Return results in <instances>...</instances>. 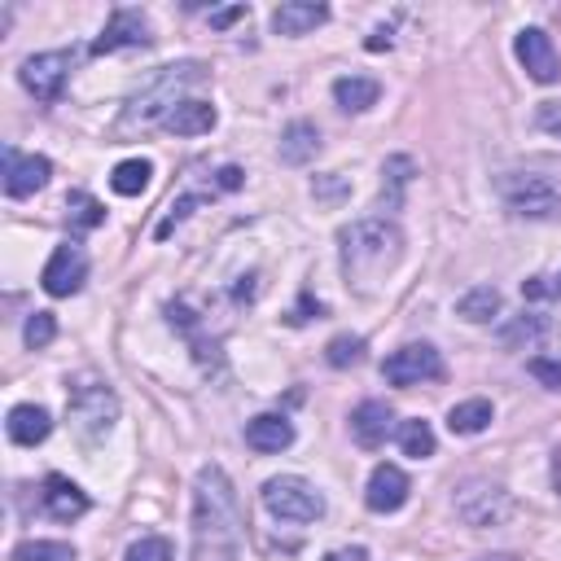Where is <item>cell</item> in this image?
<instances>
[{
	"mask_svg": "<svg viewBox=\"0 0 561 561\" xmlns=\"http://www.w3.org/2000/svg\"><path fill=\"white\" fill-rule=\"evenodd\" d=\"M324 18H329V10L316 5V0H285V5H277V14H272V31L277 36H307Z\"/></svg>",
	"mask_w": 561,
	"mask_h": 561,
	"instance_id": "cell-16",
	"label": "cell"
},
{
	"mask_svg": "<svg viewBox=\"0 0 561 561\" xmlns=\"http://www.w3.org/2000/svg\"><path fill=\"white\" fill-rule=\"evenodd\" d=\"M324 561H365V548H352V552H329Z\"/></svg>",
	"mask_w": 561,
	"mask_h": 561,
	"instance_id": "cell-41",
	"label": "cell"
},
{
	"mask_svg": "<svg viewBox=\"0 0 561 561\" xmlns=\"http://www.w3.org/2000/svg\"><path fill=\"white\" fill-rule=\"evenodd\" d=\"M391 421H395V412H391L382 399H365V404L352 412V434H356L360 447H382L386 434H391Z\"/></svg>",
	"mask_w": 561,
	"mask_h": 561,
	"instance_id": "cell-17",
	"label": "cell"
},
{
	"mask_svg": "<svg viewBox=\"0 0 561 561\" xmlns=\"http://www.w3.org/2000/svg\"><path fill=\"white\" fill-rule=\"evenodd\" d=\"M150 40H154V31H150V18L141 10H115L105 23V31L92 40V58L119 53V49H145Z\"/></svg>",
	"mask_w": 561,
	"mask_h": 561,
	"instance_id": "cell-10",
	"label": "cell"
},
{
	"mask_svg": "<svg viewBox=\"0 0 561 561\" xmlns=\"http://www.w3.org/2000/svg\"><path fill=\"white\" fill-rule=\"evenodd\" d=\"M246 443L255 447V452H285V447L294 443V425L277 412H264V417L246 421Z\"/></svg>",
	"mask_w": 561,
	"mask_h": 561,
	"instance_id": "cell-18",
	"label": "cell"
},
{
	"mask_svg": "<svg viewBox=\"0 0 561 561\" xmlns=\"http://www.w3.org/2000/svg\"><path fill=\"white\" fill-rule=\"evenodd\" d=\"M5 430H10V438H14V443L36 447V443H44V438H49L53 417H49L44 408H36V404H18V408L10 412V421H5Z\"/></svg>",
	"mask_w": 561,
	"mask_h": 561,
	"instance_id": "cell-21",
	"label": "cell"
},
{
	"mask_svg": "<svg viewBox=\"0 0 561 561\" xmlns=\"http://www.w3.org/2000/svg\"><path fill=\"white\" fill-rule=\"evenodd\" d=\"M53 333H58L53 311H36V316L27 320V329H23V339H27V347H31V352H40V347H49V343H53Z\"/></svg>",
	"mask_w": 561,
	"mask_h": 561,
	"instance_id": "cell-31",
	"label": "cell"
},
{
	"mask_svg": "<svg viewBox=\"0 0 561 561\" xmlns=\"http://www.w3.org/2000/svg\"><path fill=\"white\" fill-rule=\"evenodd\" d=\"M128 561H176V552H171V544L163 535H145V539H137L128 548Z\"/></svg>",
	"mask_w": 561,
	"mask_h": 561,
	"instance_id": "cell-32",
	"label": "cell"
},
{
	"mask_svg": "<svg viewBox=\"0 0 561 561\" xmlns=\"http://www.w3.org/2000/svg\"><path fill=\"white\" fill-rule=\"evenodd\" d=\"M40 500H44V513L58 518V522H75V518L88 513V496H84L71 479H62V474H49V479H44Z\"/></svg>",
	"mask_w": 561,
	"mask_h": 561,
	"instance_id": "cell-15",
	"label": "cell"
},
{
	"mask_svg": "<svg viewBox=\"0 0 561 561\" xmlns=\"http://www.w3.org/2000/svg\"><path fill=\"white\" fill-rule=\"evenodd\" d=\"M452 509H457V518L466 526L487 531V526H505L513 518V496L492 479H466L452 492Z\"/></svg>",
	"mask_w": 561,
	"mask_h": 561,
	"instance_id": "cell-5",
	"label": "cell"
},
{
	"mask_svg": "<svg viewBox=\"0 0 561 561\" xmlns=\"http://www.w3.org/2000/svg\"><path fill=\"white\" fill-rule=\"evenodd\" d=\"M14 561H79V552L62 539H23L14 548Z\"/></svg>",
	"mask_w": 561,
	"mask_h": 561,
	"instance_id": "cell-28",
	"label": "cell"
},
{
	"mask_svg": "<svg viewBox=\"0 0 561 561\" xmlns=\"http://www.w3.org/2000/svg\"><path fill=\"white\" fill-rule=\"evenodd\" d=\"M238 184H242V171L238 167H224L219 171V189H238Z\"/></svg>",
	"mask_w": 561,
	"mask_h": 561,
	"instance_id": "cell-39",
	"label": "cell"
},
{
	"mask_svg": "<svg viewBox=\"0 0 561 561\" xmlns=\"http://www.w3.org/2000/svg\"><path fill=\"white\" fill-rule=\"evenodd\" d=\"M163 128L171 137H202V132L215 128V105L211 101H180L171 115L163 119Z\"/></svg>",
	"mask_w": 561,
	"mask_h": 561,
	"instance_id": "cell-19",
	"label": "cell"
},
{
	"mask_svg": "<svg viewBox=\"0 0 561 561\" xmlns=\"http://www.w3.org/2000/svg\"><path fill=\"white\" fill-rule=\"evenodd\" d=\"M197 202H202V197H193V193H189V197H180V202H171V211H167V219H163L158 229H154V238H158V242H167V238L180 229V224L189 219V211H193Z\"/></svg>",
	"mask_w": 561,
	"mask_h": 561,
	"instance_id": "cell-33",
	"label": "cell"
},
{
	"mask_svg": "<svg viewBox=\"0 0 561 561\" xmlns=\"http://www.w3.org/2000/svg\"><path fill=\"white\" fill-rule=\"evenodd\" d=\"M526 373H531L539 386L561 391V360H552V356H535V360H526Z\"/></svg>",
	"mask_w": 561,
	"mask_h": 561,
	"instance_id": "cell-34",
	"label": "cell"
},
{
	"mask_svg": "<svg viewBox=\"0 0 561 561\" xmlns=\"http://www.w3.org/2000/svg\"><path fill=\"white\" fill-rule=\"evenodd\" d=\"M535 124H539V132H548V137L561 141V101H544L535 110Z\"/></svg>",
	"mask_w": 561,
	"mask_h": 561,
	"instance_id": "cell-36",
	"label": "cell"
},
{
	"mask_svg": "<svg viewBox=\"0 0 561 561\" xmlns=\"http://www.w3.org/2000/svg\"><path fill=\"white\" fill-rule=\"evenodd\" d=\"M492 404L487 399H466V404H457L452 412H447V430L452 434H483L487 425H492Z\"/></svg>",
	"mask_w": 561,
	"mask_h": 561,
	"instance_id": "cell-25",
	"label": "cell"
},
{
	"mask_svg": "<svg viewBox=\"0 0 561 561\" xmlns=\"http://www.w3.org/2000/svg\"><path fill=\"white\" fill-rule=\"evenodd\" d=\"M324 360H329L333 369H352V365H360V360H365V339H356V333H339V339L324 347Z\"/></svg>",
	"mask_w": 561,
	"mask_h": 561,
	"instance_id": "cell-29",
	"label": "cell"
},
{
	"mask_svg": "<svg viewBox=\"0 0 561 561\" xmlns=\"http://www.w3.org/2000/svg\"><path fill=\"white\" fill-rule=\"evenodd\" d=\"M206 79L202 62H176V66H158L124 105V128H150L163 124L171 110L184 101L189 88H197Z\"/></svg>",
	"mask_w": 561,
	"mask_h": 561,
	"instance_id": "cell-4",
	"label": "cell"
},
{
	"mask_svg": "<svg viewBox=\"0 0 561 561\" xmlns=\"http://www.w3.org/2000/svg\"><path fill=\"white\" fill-rule=\"evenodd\" d=\"M457 316H466L470 324H487L500 316V290L496 285H474L470 294L457 298Z\"/></svg>",
	"mask_w": 561,
	"mask_h": 561,
	"instance_id": "cell-23",
	"label": "cell"
},
{
	"mask_svg": "<svg viewBox=\"0 0 561 561\" xmlns=\"http://www.w3.org/2000/svg\"><path fill=\"white\" fill-rule=\"evenodd\" d=\"M242 544V500L219 466H202L193 483V548L197 561H233Z\"/></svg>",
	"mask_w": 561,
	"mask_h": 561,
	"instance_id": "cell-1",
	"label": "cell"
},
{
	"mask_svg": "<svg viewBox=\"0 0 561 561\" xmlns=\"http://www.w3.org/2000/svg\"><path fill=\"white\" fill-rule=\"evenodd\" d=\"M408 492H412V483H408V474H404L399 466H378V470L369 474L365 505H369L373 513H395V509H404Z\"/></svg>",
	"mask_w": 561,
	"mask_h": 561,
	"instance_id": "cell-14",
	"label": "cell"
},
{
	"mask_svg": "<svg viewBox=\"0 0 561 561\" xmlns=\"http://www.w3.org/2000/svg\"><path fill=\"white\" fill-rule=\"evenodd\" d=\"M552 487H557V496H561V447L552 452Z\"/></svg>",
	"mask_w": 561,
	"mask_h": 561,
	"instance_id": "cell-42",
	"label": "cell"
},
{
	"mask_svg": "<svg viewBox=\"0 0 561 561\" xmlns=\"http://www.w3.org/2000/svg\"><path fill=\"white\" fill-rule=\"evenodd\" d=\"M513 53H518L522 71H526L535 84H557V79H561V58H557V49H552V36H548V31H539V27L518 31Z\"/></svg>",
	"mask_w": 561,
	"mask_h": 561,
	"instance_id": "cell-12",
	"label": "cell"
},
{
	"mask_svg": "<svg viewBox=\"0 0 561 561\" xmlns=\"http://www.w3.org/2000/svg\"><path fill=\"white\" fill-rule=\"evenodd\" d=\"M150 176H154V167L145 158H124L115 171H110V189H115L119 197H137V193L150 189Z\"/></svg>",
	"mask_w": 561,
	"mask_h": 561,
	"instance_id": "cell-24",
	"label": "cell"
},
{
	"mask_svg": "<svg viewBox=\"0 0 561 561\" xmlns=\"http://www.w3.org/2000/svg\"><path fill=\"white\" fill-rule=\"evenodd\" d=\"M53 176V163L44 154H18L14 145H5V193L10 197H27L36 189H44Z\"/></svg>",
	"mask_w": 561,
	"mask_h": 561,
	"instance_id": "cell-13",
	"label": "cell"
},
{
	"mask_svg": "<svg viewBox=\"0 0 561 561\" xmlns=\"http://www.w3.org/2000/svg\"><path fill=\"white\" fill-rule=\"evenodd\" d=\"M246 14H251L246 5H233V10H215V14H211V27H219V31H224V27H233V23H238V18H246Z\"/></svg>",
	"mask_w": 561,
	"mask_h": 561,
	"instance_id": "cell-38",
	"label": "cell"
},
{
	"mask_svg": "<svg viewBox=\"0 0 561 561\" xmlns=\"http://www.w3.org/2000/svg\"><path fill=\"white\" fill-rule=\"evenodd\" d=\"M378 97H382V84L369 79V75H343L339 84H333V101H339L343 110H352V115L378 105Z\"/></svg>",
	"mask_w": 561,
	"mask_h": 561,
	"instance_id": "cell-22",
	"label": "cell"
},
{
	"mask_svg": "<svg viewBox=\"0 0 561 561\" xmlns=\"http://www.w3.org/2000/svg\"><path fill=\"white\" fill-rule=\"evenodd\" d=\"M557 294H561V277H531V281H522V298H531V303L557 298Z\"/></svg>",
	"mask_w": 561,
	"mask_h": 561,
	"instance_id": "cell-35",
	"label": "cell"
},
{
	"mask_svg": "<svg viewBox=\"0 0 561 561\" xmlns=\"http://www.w3.org/2000/svg\"><path fill=\"white\" fill-rule=\"evenodd\" d=\"M382 176H386V180H382V206H386V211H399L404 189H408V180H412V158H404V154L386 158Z\"/></svg>",
	"mask_w": 561,
	"mask_h": 561,
	"instance_id": "cell-26",
	"label": "cell"
},
{
	"mask_svg": "<svg viewBox=\"0 0 561 561\" xmlns=\"http://www.w3.org/2000/svg\"><path fill=\"white\" fill-rule=\"evenodd\" d=\"M75 49H58V53H36V58H27L23 62V71H18V79H23V88L36 97V101H58L62 97V88H66V79H71V71H75Z\"/></svg>",
	"mask_w": 561,
	"mask_h": 561,
	"instance_id": "cell-8",
	"label": "cell"
},
{
	"mask_svg": "<svg viewBox=\"0 0 561 561\" xmlns=\"http://www.w3.org/2000/svg\"><path fill=\"white\" fill-rule=\"evenodd\" d=\"M66 211H71V219L79 224V229H97V224L105 219V206H101L92 193H84V189L66 193Z\"/></svg>",
	"mask_w": 561,
	"mask_h": 561,
	"instance_id": "cell-30",
	"label": "cell"
},
{
	"mask_svg": "<svg viewBox=\"0 0 561 561\" xmlns=\"http://www.w3.org/2000/svg\"><path fill=\"white\" fill-rule=\"evenodd\" d=\"M399 447H404V457H412V461L434 457V430H430V421H421V417L404 421L399 425Z\"/></svg>",
	"mask_w": 561,
	"mask_h": 561,
	"instance_id": "cell-27",
	"label": "cell"
},
{
	"mask_svg": "<svg viewBox=\"0 0 561 561\" xmlns=\"http://www.w3.org/2000/svg\"><path fill=\"white\" fill-rule=\"evenodd\" d=\"M369 49H373V53H382V49H391V31H386V27H378V31L369 36Z\"/></svg>",
	"mask_w": 561,
	"mask_h": 561,
	"instance_id": "cell-40",
	"label": "cell"
},
{
	"mask_svg": "<svg viewBox=\"0 0 561 561\" xmlns=\"http://www.w3.org/2000/svg\"><path fill=\"white\" fill-rule=\"evenodd\" d=\"M71 417H75L84 438H101V434H110V425L119 421V399L101 382H79L71 391Z\"/></svg>",
	"mask_w": 561,
	"mask_h": 561,
	"instance_id": "cell-7",
	"label": "cell"
},
{
	"mask_svg": "<svg viewBox=\"0 0 561 561\" xmlns=\"http://www.w3.org/2000/svg\"><path fill=\"white\" fill-rule=\"evenodd\" d=\"M264 509L281 522H316V518H324V496L307 479L281 474V479L264 483Z\"/></svg>",
	"mask_w": 561,
	"mask_h": 561,
	"instance_id": "cell-6",
	"label": "cell"
},
{
	"mask_svg": "<svg viewBox=\"0 0 561 561\" xmlns=\"http://www.w3.org/2000/svg\"><path fill=\"white\" fill-rule=\"evenodd\" d=\"M281 163H290V167H303V163H311L316 154H320V132H316V124H307V119H294L285 132H281Z\"/></svg>",
	"mask_w": 561,
	"mask_h": 561,
	"instance_id": "cell-20",
	"label": "cell"
},
{
	"mask_svg": "<svg viewBox=\"0 0 561 561\" xmlns=\"http://www.w3.org/2000/svg\"><path fill=\"white\" fill-rule=\"evenodd\" d=\"M311 193H316V197H339V193H347V180H343L339 171H329L324 180L316 176V184H311Z\"/></svg>",
	"mask_w": 561,
	"mask_h": 561,
	"instance_id": "cell-37",
	"label": "cell"
},
{
	"mask_svg": "<svg viewBox=\"0 0 561 561\" xmlns=\"http://www.w3.org/2000/svg\"><path fill=\"white\" fill-rule=\"evenodd\" d=\"M339 255H343L347 285L369 290V281H382L399 264L404 233H399L395 219L369 215V219H356V224H343L339 229Z\"/></svg>",
	"mask_w": 561,
	"mask_h": 561,
	"instance_id": "cell-2",
	"label": "cell"
},
{
	"mask_svg": "<svg viewBox=\"0 0 561 561\" xmlns=\"http://www.w3.org/2000/svg\"><path fill=\"white\" fill-rule=\"evenodd\" d=\"M382 378L391 386H421V382H434L443 378V356L430 347V343H408L399 352H391L382 360Z\"/></svg>",
	"mask_w": 561,
	"mask_h": 561,
	"instance_id": "cell-9",
	"label": "cell"
},
{
	"mask_svg": "<svg viewBox=\"0 0 561 561\" xmlns=\"http://www.w3.org/2000/svg\"><path fill=\"white\" fill-rule=\"evenodd\" d=\"M84 281H88V255H84L75 242L58 246V251L49 255L44 272H40V285H44V294H53V298H71V294H79V285H84Z\"/></svg>",
	"mask_w": 561,
	"mask_h": 561,
	"instance_id": "cell-11",
	"label": "cell"
},
{
	"mask_svg": "<svg viewBox=\"0 0 561 561\" xmlns=\"http://www.w3.org/2000/svg\"><path fill=\"white\" fill-rule=\"evenodd\" d=\"M500 202L522 219H561V158L535 154L496 176Z\"/></svg>",
	"mask_w": 561,
	"mask_h": 561,
	"instance_id": "cell-3",
	"label": "cell"
}]
</instances>
